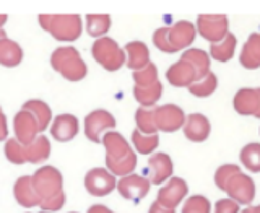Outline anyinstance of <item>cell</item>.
<instances>
[{
	"instance_id": "5",
	"label": "cell",
	"mask_w": 260,
	"mask_h": 213,
	"mask_svg": "<svg viewBox=\"0 0 260 213\" xmlns=\"http://www.w3.org/2000/svg\"><path fill=\"white\" fill-rule=\"evenodd\" d=\"M93 57L106 70L116 72L125 64V52L111 38H98L93 44Z\"/></svg>"
},
{
	"instance_id": "27",
	"label": "cell",
	"mask_w": 260,
	"mask_h": 213,
	"mask_svg": "<svg viewBox=\"0 0 260 213\" xmlns=\"http://www.w3.org/2000/svg\"><path fill=\"white\" fill-rule=\"evenodd\" d=\"M234 49H236V36L228 33L223 41L210 46V54L218 62H228L234 55Z\"/></svg>"
},
{
	"instance_id": "22",
	"label": "cell",
	"mask_w": 260,
	"mask_h": 213,
	"mask_svg": "<svg viewBox=\"0 0 260 213\" xmlns=\"http://www.w3.org/2000/svg\"><path fill=\"white\" fill-rule=\"evenodd\" d=\"M125 51L128 54L127 67L132 69L134 72L142 70L143 67L150 64V51L146 44L140 43V41H132L125 46Z\"/></svg>"
},
{
	"instance_id": "18",
	"label": "cell",
	"mask_w": 260,
	"mask_h": 213,
	"mask_svg": "<svg viewBox=\"0 0 260 213\" xmlns=\"http://www.w3.org/2000/svg\"><path fill=\"white\" fill-rule=\"evenodd\" d=\"M166 78L173 86H190L193 81H197L193 67L185 60H179L173 64L166 72Z\"/></svg>"
},
{
	"instance_id": "4",
	"label": "cell",
	"mask_w": 260,
	"mask_h": 213,
	"mask_svg": "<svg viewBox=\"0 0 260 213\" xmlns=\"http://www.w3.org/2000/svg\"><path fill=\"white\" fill-rule=\"evenodd\" d=\"M39 24L59 41H75L81 35L78 15H39Z\"/></svg>"
},
{
	"instance_id": "43",
	"label": "cell",
	"mask_w": 260,
	"mask_h": 213,
	"mask_svg": "<svg viewBox=\"0 0 260 213\" xmlns=\"http://www.w3.org/2000/svg\"><path fill=\"white\" fill-rule=\"evenodd\" d=\"M7 18H8L7 15H0V29H2V26L7 23Z\"/></svg>"
},
{
	"instance_id": "35",
	"label": "cell",
	"mask_w": 260,
	"mask_h": 213,
	"mask_svg": "<svg viewBox=\"0 0 260 213\" xmlns=\"http://www.w3.org/2000/svg\"><path fill=\"white\" fill-rule=\"evenodd\" d=\"M5 157L13 165H23L26 163V153H24V145L18 143V140H7L5 143Z\"/></svg>"
},
{
	"instance_id": "46",
	"label": "cell",
	"mask_w": 260,
	"mask_h": 213,
	"mask_svg": "<svg viewBox=\"0 0 260 213\" xmlns=\"http://www.w3.org/2000/svg\"><path fill=\"white\" fill-rule=\"evenodd\" d=\"M241 213H250V207H249V208H246L244 211H241Z\"/></svg>"
},
{
	"instance_id": "48",
	"label": "cell",
	"mask_w": 260,
	"mask_h": 213,
	"mask_svg": "<svg viewBox=\"0 0 260 213\" xmlns=\"http://www.w3.org/2000/svg\"><path fill=\"white\" fill-rule=\"evenodd\" d=\"M72 213H73V211H72Z\"/></svg>"
},
{
	"instance_id": "11",
	"label": "cell",
	"mask_w": 260,
	"mask_h": 213,
	"mask_svg": "<svg viewBox=\"0 0 260 213\" xmlns=\"http://www.w3.org/2000/svg\"><path fill=\"white\" fill-rule=\"evenodd\" d=\"M189 192V187H187V182L181 177H173L169 179V182L162 187V189L158 192V199L156 202L161 207L174 210L179 203L182 202V199Z\"/></svg>"
},
{
	"instance_id": "34",
	"label": "cell",
	"mask_w": 260,
	"mask_h": 213,
	"mask_svg": "<svg viewBox=\"0 0 260 213\" xmlns=\"http://www.w3.org/2000/svg\"><path fill=\"white\" fill-rule=\"evenodd\" d=\"M132 77H134V81H135V86H150V85L156 83V81H158V69H156V65H154L153 62H150L142 70L134 72Z\"/></svg>"
},
{
	"instance_id": "20",
	"label": "cell",
	"mask_w": 260,
	"mask_h": 213,
	"mask_svg": "<svg viewBox=\"0 0 260 213\" xmlns=\"http://www.w3.org/2000/svg\"><path fill=\"white\" fill-rule=\"evenodd\" d=\"M239 62L242 64V67L249 70L260 67V33H252L249 36L239 55Z\"/></svg>"
},
{
	"instance_id": "28",
	"label": "cell",
	"mask_w": 260,
	"mask_h": 213,
	"mask_svg": "<svg viewBox=\"0 0 260 213\" xmlns=\"http://www.w3.org/2000/svg\"><path fill=\"white\" fill-rule=\"evenodd\" d=\"M162 93V85L158 80L156 83H153L150 86H135L134 88V96L135 100L140 103L143 108H148V106H153L156 103Z\"/></svg>"
},
{
	"instance_id": "32",
	"label": "cell",
	"mask_w": 260,
	"mask_h": 213,
	"mask_svg": "<svg viewBox=\"0 0 260 213\" xmlns=\"http://www.w3.org/2000/svg\"><path fill=\"white\" fill-rule=\"evenodd\" d=\"M111 28L109 15H88L86 16V29L91 36L100 38L104 36Z\"/></svg>"
},
{
	"instance_id": "12",
	"label": "cell",
	"mask_w": 260,
	"mask_h": 213,
	"mask_svg": "<svg viewBox=\"0 0 260 213\" xmlns=\"http://www.w3.org/2000/svg\"><path fill=\"white\" fill-rule=\"evenodd\" d=\"M150 186L151 184L146 177L138 176V174H128L120 179L117 184V189L124 199L138 202L143 197H146V194L150 192Z\"/></svg>"
},
{
	"instance_id": "16",
	"label": "cell",
	"mask_w": 260,
	"mask_h": 213,
	"mask_svg": "<svg viewBox=\"0 0 260 213\" xmlns=\"http://www.w3.org/2000/svg\"><path fill=\"white\" fill-rule=\"evenodd\" d=\"M146 174H148L150 184H161V182H165L166 179H169L171 174H173V161H171L169 155L154 153L148 160Z\"/></svg>"
},
{
	"instance_id": "40",
	"label": "cell",
	"mask_w": 260,
	"mask_h": 213,
	"mask_svg": "<svg viewBox=\"0 0 260 213\" xmlns=\"http://www.w3.org/2000/svg\"><path fill=\"white\" fill-rule=\"evenodd\" d=\"M8 135V129H7V119H5V114L0 109V140H5Z\"/></svg>"
},
{
	"instance_id": "37",
	"label": "cell",
	"mask_w": 260,
	"mask_h": 213,
	"mask_svg": "<svg viewBox=\"0 0 260 213\" xmlns=\"http://www.w3.org/2000/svg\"><path fill=\"white\" fill-rule=\"evenodd\" d=\"M238 173H241L239 166H234V165H223V166H219L216 169V173H215V182H216V186L221 191H224L228 181H230V179L234 174H238Z\"/></svg>"
},
{
	"instance_id": "15",
	"label": "cell",
	"mask_w": 260,
	"mask_h": 213,
	"mask_svg": "<svg viewBox=\"0 0 260 213\" xmlns=\"http://www.w3.org/2000/svg\"><path fill=\"white\" fill-rule=\"evenodd\" d=\"M13 127H15V134H16V140L21 145H29L32 140L36 138L38 132H39V127H38V122L36 119L32 117V114L21 109L18 114L15 116L13 120Z\"/></svg>"
},
{
	"instance_id": "24",
	"label": "cell",
	"mask_w": 260,
	"mask_h": 213,
	"mask_svg": "<svg viewBox=\"0 0 260 213\" xmlns=\"http://www.w3.org/2000/svg\"><path fill=\"white\" fill-rule=\"evenodd\" d=\"M181 59L192 65L197 80L203 78L210 72V55L202 49H187Z\"/></svg>"
},
{
	"instance_id": "8",
	"label": "cell",
	"mask_w": 260,
	"mask_h": 213,
	"mask_svg": "<svg viewBox=\"0 0 260 213\" xmlns=\"http://www.w3.org/2000/svg\"><path fill=\"white\" fill-rule=\"evenodd\" d=\"M154 112V124L158 130L162 132H176L181 127H184L185 114L176 104H165L159 108L153 109Z\"/></svg>"
},
{
	"instance_id": "6",
	"label": "cell",
	"mask_w": 260,
	"mask_h": 213,
	"mask_svg": "<svg viewBox=\"0 0 260 213\" xmlns=\"http://www.w3.org/2000/svg\"><path fill=\"white\" fill-rule=\"evenodd\" d=\"M197 29L211 44L219 43L230 31V21L226 15H200L197 18Z\"/></svg>"
},
{
	"instance_id": "3",
	"label": "cell",
	"mask_w": 260,
	"mask_h": 213,
	"mask_svg": "<svg viewBox=\"0 0 260 213\" xmlns=\"http://www.w3.org/2000/svg\"><path fill=\"white\" fill-rule=\"evenodd\" d=\"M51 64L55 72L70 81H80L86 77V64L81 60L80 52L73 47H59L52 52Z\"/></svg>"
},
{
	"instance_id": "45",
	"label": "cell",
	"mask_w": 260,
	"mask_h": 213,
	"mask_svg": "<svg viewBox=\"0 0 260 213\" xmlns=\"http://www.w3.org/2000/svg\"><path fill=\"white\" fill-rule=\"evenodd\" d=\"M4 38H7V36H5V31H4V29H0V39H4Z\"/></svg>"
},
{
	"instance_id": "21",
	"label": "cell",
	"mask_w": 260,
	"mask_h": 213,
	"mask_svg": "<svg viewBox=\"0 0 260 213\" xmlns=\"http://www.w3.org/2000/svg\"><path fill=\"white\" fill-rule=\"evenodd\" d=\"M13 194L21 207H39V197L31 184V176H23L15 182Z\"/></svg>"
},
{
	"instance_id": "7",
	"label": "cell",
	"mask_w": 260,
	"mask_h": 213,
	"mask_svg": "<svg viewBox=\"0 0 260 213\" xmlns=\"http://www.w3.org/2000/svg\"><path fill=\"white\" fill-rule=\"evenodd\" d=\"M224 192L230 195L231 200L241 205H250L252 200L255 199V182L242 173L234 174L230 181H228Z\"/></svg>"
},
{
	"instance_id": "10",
	"label": "cell",
	"mask_w": 260,
	"mask_h": 213,
	"mask_svg": "<svg viewBox=\"0 0 260 213\" xmlns=\"http://www.w3.org/2000/svg\"><path fill=\"white\" fill-rule=\"evenodd\" d=\"M85 187L94 197H104L116 187V177L103 168H94L86 174Z\"/></svg>"
},
{
	"instance_id": "19",
	"label": "cell",
	"mask_w": 260,
	"mask_h": 213,
	"mask_svg": "<svg viewBox=\"0 0 260 213\" xmlns=\"http://www.w3.org/2000/svg\"><path fill=\"white\" fill-rule=\"evenodd\" d=\"M51 134L55 140L69 142L78 134V119L72 114H60L55 117L54 124L51 127Z\"/></svg>"
},
{
	"instance_id": "29",
	"label": "cell",
	"mask_w": 260,
	"mask_h": 213,
	"mask_svg": "<svg viewBox=\"0 0 260 213\" xmlns=\"http://www.w3.org/2000/svg\"><path fill=\"white\" fill-rule=\"evenodd\" d=\"M218 88V78L215 73L208 72L205 77L193 81V83L189 86V92L193 96H199V98H207L210 95L215 93V89Z\"/></svg>"
},
{
	"instance_id": "14",
	"label": "cell",
	"mask_w": 260,
	"mask_h": 213,
	"mask_svg": "<svg viewBox=\"0 0 260 213\" xmlns=\"http://www.w3.org/2000/svg\"><path fill=\"white\" fill-rule=\"evenodd\" d=\"M195 26L190 21H177L171 28H168V41L173 52L189 47L195 39Z\"/></svg>"
},
{
	"instance_id": "36",
	"label": "cell",
	"mask_w": 260,
	"mask_h": 213,
	"mask_svg": "<svg viewBox=\"0 0 260 213\" xmlns=\"http://www.w3.org/2000/svg\"><path fill=\"white\" fill-rule=\"evenodd\" d=\"M182 213H210V202L203 195H193L185 202Z\"/></svg>"
},
{
	"instance_id": "38",
	"label": "cell",
	"mask_w": 260,
	"mask_h": 213,
	"mask_svg": "<svg viewBox=\"0 0 260 213\" xmlns=\"http://www.w3.org/2000/svg\"><path fill=\"white\" fill-rule=\"evenodd\" d=\"M153 43L159 49V51L168 52V54H174L173 49H171V46H169V41H168V28H159V29L154 31Z\"/></svg>"
},
{
	"instance_id": "47",
	"label": "cell",
	"mask_w": 260,
	"mask_h": 213,
	"mask_svg": "<svg viewBox=\"0 0 260 213\" xmlns=\"http://www.w3.org/2000/svg\"><path fill=\"white\" fill-rule=\"evenodd\" d=\"M41 213H47V211H41Z\"/></svg>"
},
{
	"instance_id": "23",
	"label": "cell",
	"mask_w": 260,
	"mask_h": 213,
	"mask_svg": "<svg viewBox=\"0 0 260 213\" xmlns=\"http://www.w3.org/2000/svg\"><path fill=\"white\" fill-rule=\"evenodd\" d=\"M21 60H23L21 46L8 38L0 39V64L4 67H16Z\"/></svg>"
},
{
	"instance_id": "30",
	"label": "cell",
	"mask_w": 260,
	"mask_h": 213,
	"mask_svg": "<svg viewBox=\"0 0 260 213\" xmlns=\"http://www.w3.org/2000/svg\"><path fill=\"white\" fill-rule=\"evenodd\" d=\"M241 163L252 173H260V143H249L241 151Z\"/></svg>"
},
{
	"instance_id": "41",
	"label": "cell",
	"mask_w": 260,
	"mask_h": 213,
	"mask_svg": "<svg viewBox=\"0 0 260 213\" xmlns=\"http://www.w3.org/2000/svg\"><path fill=\"white\" fill-rule=\"evenodd\" d=\"M148 213H176L174 210H169V208H165V207H161L158 202H154L153 205L150 207V211Z\"/></svg>"
},
{
	"instance_id": "39",
	"label": "cell",
	"mask_w": 260,
	"mask_h": 213,
	"mask_svg": "<svg viewBox=\"0 0 260 213\" xmlns=\"http://www.w3.org/2000/svg\"><path fill=\"white\" fill-rule=\"evenodd\" d=\"M238 211H239V205L231 199H221L215 205V213H238Z\"/></svg>"
},
{
	"instance_id": "42",
	"label": "cell",
	"mask_w": 260,
	"mask_h": 213,
	"mask_svg": "<svg viewBox=\"0 0 260 213\" xmlns=\"http://www.w3.org/2000/svg\"><path fill=\"white\" fill-rule=\"evenodd\" d=\"M88 213H114V211H111L108 207H104V205H93L88 210Z\"/></svg>"
},
{
	"instance_id": "44",
	"label": "cell",
	"mask_w": 260,
	"mask_h": 213,
	"mask_svg": "<svg viewBox=\"0 0 260 213\" xmlns=\"http://www.w3.org/2000/svg\"><path fill=\"white\" fill-rule=\"evenodd\" d=\"M250 213H260V205H257V207H250Z\"/></svg>"
},
{
	"instance_id": "17",
	"label": "cell",
	"mask_w": 260,
	"mask_h": 213,
	"mask_svg": "<svg viewBox=\"0 0 260 213\" xmlns=\"http://www.w3.org/2000/svg\"><path fill=\"white\" fill-rule=\"evenodd\" d=\"M210 120L203 114H190L184 122V134L192 142H203L210 135Z\"/></svg>"
},
{
	"instance_id": "31",
	"label": "cell",
	"mask_w": 260,
	"mask_h": 213,
	"mask_svg": "<svg viewBox=\"0 0 260 213\" xmlns=\"http://www.w3.org/2000/svg\"><path fill=\"white\" fill-rule=\"evenodd\" d=\"M135 122H137V130L142 132L143 135H153L156 134V124H154V112L151 109L140 108L135 112Z\"/></svg>"
},
{
	"instance_id": "9",
	"label": "cell",
	"mask_w": 260,
	"mask_h": 213,
	"mask_svg": "<svg viewBox=\"0 0 260 213\" xmlns=\"http://www.w3.org/2000/svg\"><path fill=\"white\" fill-rule=\"evenodd\" d=\"M114 127H116V119L112 117V114L104 109H96L91 114H88L85 119V134L94 143L101 142V134L104 130Z\"/></svg>"
},
{
	"instance_id": "25",
	"label": "cell",
	"mask_w": 260,
	"mask_h": 213,
	"mask_svg": "<svg viewBox=\"0 0 260 213\" xmlns=\"http://www.w3.org/2000/svg\"><path fill=\"white\" fill-rule=\"evenodd\" d=\"M24 153H26V163H43L51 155V143L44 135H39L24 146Z\"/></svg>"
},
{
	"instance_id": "26",
	"label": "cell",
	"mask_w": 260,
	"mask_h": 213,
	"mask_svg": "<svg viewBox=\"0 0 260 213\" xmlns=\"http://www.w3.org/2000/svg\"><path fill=\"white\" fill-rule=\"evenodd\" d=\"M23 109L32 114V117L38 122L39 132H43V130L47 129V124L51 122V117H52V112H51V108H49L44 101H39V100L26 101L23 106Z\"/></svg>"
},
{
	"instance_id": "33",
	"label": "cell",
	"mask_w": 260,
	"mask_h": 213,
	"mask_svg": "<svg viewBox=\"0 0 260 213\" xmlns=\"http://www.w3.org/2000/svg\"><path fill=\"white\" fill-rule=\"evenodd\" d=\"M132 142L135 145V148L138 153L142 155H148L151 151H154L158 148L159 145V137L158 134H153V135H143L142 132H138V130H134L132 134Z\"/></svg>"
},
{
	"instance_id": "2",
	"label": "cell",
	"mask_w": 260,
	"mask_h": 213,
	"mask_svg": "<svg viewBox=\"0 0 260 213\" xmlns=\"http://www.w3.org/2000/svg\"><path fill=\"white\" fill-rule=\"evenodd\" d=\"M101 142L106 148V166L109 168L111 174L124 177L132 173L137 166V155L125 138L117 132H108Z\"/></svg>"
},
{
	"instance_id": "13",
	"label": "cell",
	"mask_w": 260,
	"mask_h": 213,
	"mask_svg": "<svg viewBox=\"0 0 260 213\" xmlns=\"http://www.w3.org/2000/svg\"><path fill=\"white\" fill-rule=\"evenodd\" d=\"M233 104L241 116H255L260 119V88H241Z\"/></svg>"
},
{
	"instance_id": "1",
	"label": "cell",
	"mask_w": 260,
	"mask_h": 213,
	"mask_svg": "<svg viewBox=\"0 0 260 213\" xmlns=\"http://www.w3.org/2000/svg\"><path fill=\"white\" fill-rule=\"evenodd\" d=\"M31 184L39 197V207L47 211H57L63 207V179L59 169L54 166L39 168L31 176Z\"/></svg>"
}]
</instances>
